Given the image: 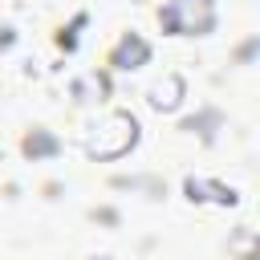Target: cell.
<instances>
[{"instance_id": "obj_1", "label": "cell", "mask_w": 260, "mask_h": 260, "mask_svg": "<svg viewBox=\"0 0 260 260\" xmlns=\"http://www.w3.org/2000/svg\"><path fill=\"white\" fill-rule=\"evenodd\" d=\"M98 134H89L85 138V150L93 154V158H118V154H126L130 146H134V138H138V122L130 118V114H110L102 126H93Z\"/></svg>"}, {"instance_id": "obj_2", "label": "cell", "mask_w": 260, "mask_h": 260, "mask_svg": "<svg viewBox=\"0 0 260 260\" xmlns=\"http://www.w3.org/2000/svg\"><path fill=\"white\" fill-rule=\"evenodd\" d=\"M162 24L171 32H203V28H211V4L207 0H171V8L162 12Z\"/></svg>"}, {"instance_id": "obj_3", "label": "cell", "mask_w": 260, "mask_h": 260, "mask_svg": "<svg viewBox=\"0 0 260 260\" xmlns=\"http://www.w3.org/2000/svg\"><path fill=\"white\" fill-rule=\"evenodd\" d=\"M146 57H150V45H146L138 32H130V37L114 49V65H118V69H138Z\"/></svg>"}, {"instance_id": "obj_4", "label": "cell", "mask_w": 260, "mask_h": 260, "mask_svg": "<svg viewBox=\"0 0 260 260\" xmlns=\"http://www.w3.org/2000/svg\"><path fill=\"white\" fill-rule=\"evenodd\" d=\"M179 98H183V77H162L158 85H150V106L154 110H175L179 106Z\"/></svg>"}, {"instance_id": "obj_5", "label": "cell", "mask_w": 260, "mask_h": 260, "mask_svg": "<svg viewBox=\"0 0 260 260\" xmlns=\"http://www.w3.org/2000/svg\"><path fill=\"white\" fill-rule=\"evenodd\" d=\"M187 195H191V199H215V203H236V191H232V187H219V183H207V179H187Z\"/></svg>"}, {"instance_id": "obj_6", "label": "cell", "mask_w": 260, "mask_h": 260, "mask_svg": "<svg viewBox=\"0 0 260 260\" xmlns=\"http://www.w3.org/2000/svg\"><path fill=\"white\" fill-rule=\"evenodd\" d=\"M24 150H28L32 158H37V154H53V150H57V138L45 134V130H32V134L24 138Z\"/></svg>"}]
</instances>
